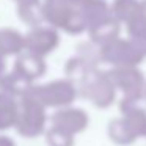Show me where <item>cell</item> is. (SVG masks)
<instances>
[{
	"mask_svg": "<svg viewBox=\"0 0 146 146\" xmlns=\"http://www.w3.org/2000/svg\"><path fill=\"white\" fill-rule=\"evenodd\" d=\"M79 96L90 101L98 108H107L116 99V86L110 79L108 72L101 71L98 66L88 68L76 80Z\"/></svg>",
	"mask_w": 146,
	"mask_h": 146,
	"instance_id": "cell-1",
	"label": "cell"
},
{
	"mask_svg": "<svg viewBox=\"0 0 146 146\" xmlns=\"http://www.w3.org/2000/svg\"><path fill=\"white\" fill-rule=\"evenodd\" d=\"M44 19L55 29L69 35H80L86 30V21L76 0H44Z\"/></svg>",
	"mask_w": 146,
	"mask_h": 146,
	"instance_id": "cell-2",
	"label": "cell"
},
{
	"mask_svg": "<svg viewBox=\"0 0 146 146\" xmlns=\"http://www.w3.org/2000/svg\"><path fill=\"white\" fill-rule=\"evenodd\" d=\"M46 105L38 98L30 93V90L19 99V116L16 123V130L25 138L39 137L46 129Z\"/></svg>",
	"mask_w": 146,
	"mask_h": 146,
	"instance_id": "cell-3",
	"label": "cell"
},
{
	"mask_svg": "<svg viewBox=\"0 0 146 146\" xmlns=\"http://www.w3.org/2000/svg\"><path fill=\"white\" fill-rule=\"evenodd\" d=\"M113 80L116 90L123 91V99L126 102L146 101V79L137 66H113L107 71Z\"/></svg>",
	"mask_w": 146,
	"mask_h": 146,
	"instance_id": "cell-4",
	"label": "cell"
},
{
	"mask_svg": "<svg viewBox=\"0 0 146 146\" xmlns=\"http://www.w3.org/2000/svg\"><path fill=\"white\" fill-rule=\"evenodd\" d=\"M30 93L35 98H38L46 107H57V108L69 107L79 96L76 83L68 77L44 83V85H33L30 88Z\"/></svg>",
	"mask_w": 146,
	"mask_h": 146,
	"instance_id": "cell-5",
	"label": "cell"
},
{
	"mask_svg": "<svg viewBox=\"0 0 146 146\" xmlns=\"http://www.w3.org/2000/svg\"><path fill=\"white\" fill-rule=\"evenodd\" d=\"M101 58L111 66H138L146 57L130 39L118 36L101 46Z\"/></svg>",
	"mask_w": 146,
	"mask_h": 146,
	"instance_id": "cell-6",
	"label": "cell"
},
{
	"mask_svg": "<svg viewBox=\"0 0 146 146\" xmlns=\"http://www.w3.org/2000/svg\"><path fill=\"white\" fill-rule=\"evenodd\" d=\"M60 44V35L55 27L35 25L25 35V50L36 54L39 57H46Z\"/></svg>",
	"mask_w": 146,
	"mask_h": 146,
	"instance_id": "cell-7",
	"label": "cell"
},
{
	"mask_svg": "<svg viewBox=\"0 0 146 146\" xmlns=\"http://www.w3.org/2000/svg\"><path fill=\"white\" fill-rule=\"evenodd\" d=\"M50 121H52V127L76 137L77 133L83 132L86 129L90 118L85 110L72 108V107H63V108H58L52 115Z\"/></svg>",
	"mask_w": 146,
	"mask_h": 146,
	"instance_id": "cell-8",
	"label": "cell"
},
{
	"mask_svg": "<svg viewBox=\"0 0 146 146\" xmlns=\"http://www.w3.org/2000/svg\"><path fill=\"white\" fill-rule=\"evenodd\" d=\"M46 61L44 57H39L36 54H32L29 50H24L17 55L16 61H14L13 71L24 77L25 80L33 83V80L39 79L41 76L46 74Z\"/></svg>",
	"mask_w": 146,
	"mask_h": 146,
	"instance_id": "cell-9",
	"label": "cell"
},
{
	"mask_svg": "<svg viewBox=\"0 0 146 146\" xmlns=\"http://www.w3.org/2000/svg\"><path fill=\"white\" fill-rule=\"evenodd\" d=\"M119 110L133 135L137 138L146 137V108H143L140 102L119 101Z\"/></svg>",
	"mask_w": 146,
	"mask_h": 146,
	"instance_id": "cell-10",
	"label": "cell"
},
{
	"mask_svg": "<svg viewBox=\"0 0 146 146\" xmlns=\"http://www.w3.org/2000/svg\"><path fill=\"white\" fill-rule=\"evenodd\" d=\"M19 98L0 86V130L14 127L19 116Z\"/></svg>",
	"mask_w": 146,
	"mask_h": 146,
	"instance_id": "cell-11",
	"label": "cell"
},
{
	"mask_svg": "<svg viewBox=\"0 0 146 146\" xmlns=\"http://www.w3.org/2000/svg\"><path fill=\"white\" fill-rule=\"evenodd\" d=\"M14 2L17 5L16 13L22 22L32 27L41 25L42 22H46L41 0H14Z\"/></svg>",
	"mask_w": 146,
	"mask_h": 146,
	"instance_id": "cell-12",
	"label": "cell"
},
{
	"mask_svg": "<svg viewBox=\"0 0 146 146\" xmlns=\"http://www.w3.org/2000/svg\"><path fill=\"white\" fill-rule=\"evenodd\" d=\"M25 50V35L14 29H0V52L8 55H19Z\"/></svg>",
	"mask_w": 146,
	"mask_h": 146,
	"instance_id": "cell-13",
	"label": "cell"
},
{
	"mask_svg": "<svg viewBox=\"0 0 146 146\" xmlns=\"http://www.w3.org/2000/svg\"><path fill=\"white\" fill-rule=\"evenodd\" d=\"M126 29L129 39L146 57V11L133 16L129 22H126Z\"/></svg>",
	"mask_w": 146,
	"mask_h": 146,
	"instance_id": "cell-14",
	"label": "cell"
},
{
	"mask_svg": "<svg viewBox=\"0 0 146 146\" xmlns=\"http://www.w3.org/2000/svg\"><path fill=\"white\" fill-rule=\"evenodd\" d=\"M108 137L113 143L121 146H127V145H132L133 141L137 140V137L132 133L130 127L127 126V123L124 121V118H115L108 123Z\"/></svg>",
	"mask_w": 146,
	"mask_h": 146,
	"instance_id": "cell-15",
	"label": "cell"
},
{
	"mask_svg": "<svg viewBox=\"0 0 146 146\" xmlns=\"http://www.w3.org/2000/svg\"><path fill=\"white\" fill-rule=\"evenodd\" d=\"M111 11L121 24H126L133 16L143 13L145 8H143L141 0H113L111 2Z\"/></svg>",
	"mask_w": 146,
	"mask_h": 146,
	"instance_id": "cell-16",
	"label": "cell"
},
{
	"mask_svg": "<svg viewBox=\"0 0 146 146\" xmlns=\"http://www.w3.org/2000/svg\"><path fill=\"white\" fill-rule=\"evenodd\" d=\"M46 138H47L49 146H74V137L55 127H50L46 132Z\"/></svg>",
	"mask_w": 146,
	"mask_h": 146,
	"instance_id": "cell-17",
	"label": "cell"
},
{
	"mask_svg": "<svg viewBox=\"0 0 146 146\" xmlns=\"http://www.w3.org/2000/svg\"><path fill=\"white\" fill-rule=\"evenodd\" d=\"M5 74H7V61H5V55L0 52V80L3 79Z\"/></svg>",
	"mask_w": 146,
	"mask_h": 146,
	"instance_id": "cell-18",
	"label": "cell"
},
{
	"mask_svg": "<svg viewBox=\"0 0 146 146\" xmlns=\"http://www.w3.org/2000/svg\"><path fill=\"white\" fill-rule=\"evenodd\" d=\"M0 146H16V143H14L10 137L0 135Z\"/></svg>",
	"mask_w": 146,
	"mask_h": 146,
	"instance_id": "cell-19",
	"label": "cell"
},
{
	"mask_svg": "<svg viewBox=\"0 0 146 146\" xmlns=\"http://www.w3.org/2000/svg\"><path fill=\"white\" fill-rule=\"evenodd\" d=\"M141 3H143V8H145V11H146V0H141Z\"/></svg>",
	"mask_w": 146,
	"mask_h": 146,
	"instance_id": "cell-20",
	"label": "cell"
}]
</instances>
